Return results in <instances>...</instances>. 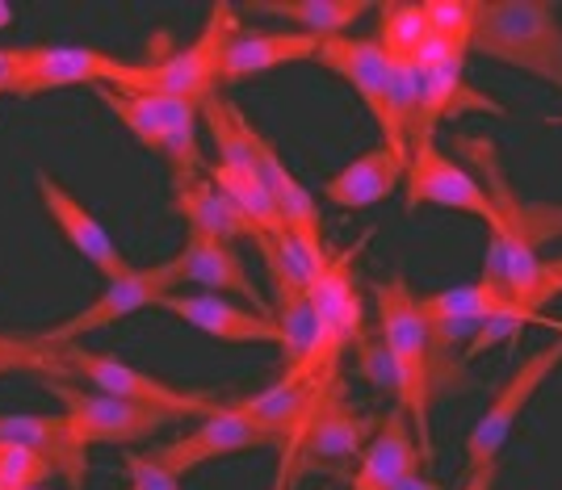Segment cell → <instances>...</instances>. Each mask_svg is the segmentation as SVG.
<instances>
[{"label":"cell","instance_id":"6da1fadb","mask_svg":"<svg viewBox=\"0 0 562 490\" xmlns=\"http://www.w3.org/2000/svg\"><path fill=\"white\" fill-rule=\"evenodd\" d=\"M378 340L395 365V407L412 423V436L424 453V469L432 466V352L424 323L420 294L407 277H386L374 285Z\"/></svg>","mask_w":562,"mask_h":490},{"label":"cell","instance_id":"7a4b0ae2","mask_svg":"<svg viewBox=\"0 0 562 490\" xmlns=\"http://www.w3.org/2000/svg\"><path fill=\"white\" fill-rule=\"evenodd\" d=\"M470 50L562 89V22L550 0H474Z\"/></svg>","mask_w":562,"mask_h":490},{"label":"cell","instance_id":"3957f363","mask_svg":"<svg viewBox=\"0 0 562 490\" xmlns=\"http://www.w3.org/2000/svg\"><path fill=\"white\" fill-rule=\"evenodd\" d=\"M235 30V9L232 4H214L202 34L189 43L186 50L160 55L151 64H131L117 93H143V96H177V101H193L206 105L218 93V64H223V47Z\"/></svg>","mask_w":562,"mask_h":490},{"label":"cell","instance_id":"277c9868","mask_svg":"<svg viewBox=\"0 0 562 490\" xmlns=\"http://www.w3.org/2000/svg\"><path fill=\"white\" fill-rule=\"evenodd\" d=\"M101 101L110 105V114L143 143L147 151H156L172 168V185L206 176L202 160V143H198V122L202 105L177 101V96H143V93H117V89H97Z\"/></svg>","mask_w":562,"mask_h":490},{"label":"cell","instance_id":"5b68a950","mask_svg":"<svg viewBox=\"0 0 562 490\" xmlns=\"http://www.w3.org/2000/svg\"><path fill=\"white\" fill-rule=\"evenodd\" d=\"M59 356L68 365V381L80 377L89 390L97 395H110L122 398V402H139V407H156L165 411L172 420H206L223 407V398L214 395H193V390H177L172 381L165 377L147 374L139 365L122 361L114 352H93V349H80V344H59Z\"/></svg>","mask_w":562,"mask_h":490},{"label":"cell","instance_id":"8992f818","mask_svg":"<svg viewBox=\"0 0 562 490\" xmlns=\"http://www.w3.org/2000/svg\"><path fill=\"white\" fill-rule=\"evenodd\" d=\"M374 428V420L357 415L349 407V390H345V377H340L328 390V398L319 402L315 420L306 423L303 441L281 457L273 490H290L299 474H340L345 466H357V457L366 453Z\"/></svg>","mask_w":562,"mask_h":490},{"label":"cell","instance_id":"52a82bcc","mask_svg":"<svg viewBox=\"0 0 562 490\" xmlns=\"http://www.w3.org/2000/svg\"><path fill=\"white\" fill-rule=\"evenodd\" d=\"M177 285H181V260L177 257L165 260V264L131 269L126 277L105 281V289H101L85 310H76L71 319L47 327V331H38V340L50 344V349L76 344L80 335H93V331H101V327L122 323V319L139 315V310H147V306H160L168 294H177Z\"/></svg>","mask_w":562,"mask_h":490},{"label":"cell","instance_id":"ba28073f","mask_svg":"<svg viewBox=\"0 0 562 490\" xmlns=\"http://www.w3.org/2000/svg\"><path fill=\"white\" fill-rule=\"evenodd\" d=\"M562 365V340L546 344L541 352H533L525 365H516L513 377L499 386V395L487 402V411L479 415V423L470 428L467 436V474H492L499 466V453L513 436L516 420L525 415V407L533 402V395L541 390V381L550 377V369Z\"/></svg>","mask_w":562,"mask_h":490},{"label":"cell","instance_id":"9c48e42d","mask_svg":"<svg viewBox=\"0 0 562 490\" xmlns=\"http://www.w3.org/2000/svg\"><path fill=\"white\" fill-rule=\"evenodd\" d=\"M403 181H407V210L441 206V210H458V214H470V218H483L495 235L504 231L492 193L479 185L453 156H446V151L437 147V139L412 143V160H407Z\"/></svg>","mask_w":562,"mask_h":490},{"label":"cell","instance_id":"30bf717a","mask_svg":"<svg viewBox=\"0 0 562 490\" xmlns=\"http://www.w3.org/2000/svg\"><path fill=\"white\" fill-rule=\"evenodd\" d=\"M47 390L64 402L71 441L85 453L93 444H135L143 436H156L160 428L177 423L172 415L156 411V407H139V402H122V398L97 395V390H80L71 381H47Z\"/></svg>","mask_w":562,"mask_h":490},{"label":"cell","instance_id":"8fae6325","mask_svg":"<svg viewBox=\"0 0 562 490\" xmlns=\"http://www.w3.org/2000/svg\"><path fill=\"white\" fill-rule=\"evenodd\" d=\"M248 448H278V441L265 436L257 423L244 420L232 402H223V407H218L214 415H206L189 436H177L172 444L156 448L151 457H156L168 474L186 478L189 469L206 466V461H218V457H232V453H248Z\"/></svg>","mask_w":562,"mask_h":490},{"label":"cell","instance_id":"7c38bea8","mask_svg":"<svg viewBox=\"0 0 562 490\" xmlns=\"http://www.w3.org/2000/svg\"><path fill=\"white\" fill-rule=\"evenodd\" d=\"M38 197H43V206H47L50 223L59 227V235H64L71 248L89 260L105 281L126 277V273L135 269L131 260L122 257V248L114 243V235L101 227V218H93L89 206H85L68 185H59L47 168L38 172Z\"/></svg>","mask_w":562,"mask_h":490},{"label":"cell","instance_id":"4fadbf2b","mask_svg":"<svg viewBox=\"0 0 562 490\" xmlns=\"http://www.w3.org/2000/svg\"><path fill=\"white\" fill-rule=\"evenodd\" d=\"M160 310L177 315L181 323L211 335L218 344H273V349L285 344L273 315H260L252 306H239L223 294H168Z\"/></svg>","mask_w":562,"mask_h":490},{"label":"cell","instance_id":"5bb4252c","mask_svg":"<svg viewBox=\"0 0 562 490\" xmlns=\"http://www.w3.org/2000/svg\"><path fill=\"white\" fill-rule=\"evenodd\" d=\"M126 59L97 47H25V80L18 96L55 93L71 84H97V89H117L126 76Z\"/></svg>","mask_w":562,"mask_h":490},{"label":"cell","instance_id":"9a60e30c","mask_svg":"<svg viewBox=\"0 0 562 490\" xmlns=\"http://www.w3.org/2000/svg\"><path fill=\"white\" fill-rule=\"evenodd\" d=\"M315 64L336 71L352 93L361 96V105L370 110L378 130H386V89H391V59L378 47V38H357V34H340V38H324Z\"/></svg>","mask_w":562,"mask_h":490},{"label":"cell","instance_id":"2e32d148","mask_svg":"<svg viewBox=\"0 0 562 490\" xmlns=\"http://www.w3.org/2000/svg\"><path fill=\"white\" fill-rule=\"evenodd\" d=\"M424 469V453L416 436H412V423L403 411H391L382 415L374 428V436L366 444V453L357 457L349 478V490H395L403 478L420 474Z\"/></svg>","mask_w":562,"mask_h":490},{"label":"cell","instance_id":"e0dca14e","mask_svg":"<svg viewBox=\"0 0 562 490\" xmlns=\"http://www.w3.org/2000/svg\"><path fill=\"white\" fill-rule=\"evenodd\" d=\"M181 260V285H198L206 294H239L244 303H252V310L269 315V306L260 303L257 281L248 277L244 260L235 252V243L227 239H211V235H189L186 248L177 252Z\"/></svg>","mask_w":562,"mask_h":490},{"label":"cell","instance_id":"ac0fdd59","mask_svg":"<svg viewBox=\"0 0 562 490\" xmlns=\"http://www.w3.org/2000/svg\"><path fill=\"white\" fill-rule=\"evenodd\" d=\"M315 55H319V38L299 30H235L223 47L218 80H248L285 64H306Z\"/></svg>","mask_w":562,"mask_h":490},{"label":"cell","instance_id":"d6986e66","mask_svg":"<svg viewBox=\"0 0 562 490\" xmlns=\"http://www.w3.org/2000/svg\"><path fill=\"white\" fill-rule=\"evenodd\" d=\"M177 193V210L186 218L189 235H211V239H227V243H239V239H252L260 252L273 243L257 231V223L235 206L223 189L214 185L211 176H193V181H177L172 185Z\"/></svg>","mask_w":562,"mask_h":490},{"label":"cell","instance_id":"ffe728a7","mask_svg":"<svg viewBox=\"0 0 562 490\" xmlns=\"http://www.w3.org/2000/svg\"><path fill=\"white\" fill-rule=\"evenodd\" d=\"M462 114H508V110L495 96L470 89L467 59H449L441 68L420 71V126H416V139L412 143L437 139V126L446 117H462Z\"/></svg>","mask_w":562,"mask_h":490},{"label":"cell","instance_id":"44dd1931","mask_svg":"<svg viewBox=\"0 0 562 490\" xmlns=\"http://www.w3.org/2000/svg\"><path fill=\"white\" fill-rule=\"evenodd\" d=\"M0 441H13L22 448H34L38 457H47L59 478H68L71 490H85L89 478V453L71 441L68 415H13L0 411Z\"/></svg>","mask_w":562,"mask_h":490},{"label":"cell","instance_id":"7402d4cb","mask_svg":"<svg viewBox=\"0 0 562 490\" xmlns=\"http://www.w3.org/2000/svg\"><path fill=\"white\" fill-rule=\"evenodd\" d=\"M403 172L407 168L386 147H374V151H366V156L345 163L336 176H328L324 181V197H328L331 206H340V210H370V206L386 202L395 193Z\"/></svg>","mask_w":562,"mask_h":490},{"label":"cell","instance_id":"603a6c76","mask_svg":"<svg viewBox=\"0 0 562 490\" xmlns=\"http://www.w3.org/2000/svg\"><path fill=\"white\" fill-rule=\"evenodd\" d=\"M252 13H265V18H281V22L299 25V34H311V38H340L349 34L352 25L361 22L374 4L370 0H257L248 4Z\"/></svg>","mask_w":562,"mask_h":490},{"label":"cell","instance_id":"cb8c5ba5","mask_svg":"<svg viewBox=\"0 0 562 490\" xmlns=\"http://www.w3.org/2000/svg\"><path fill=\"white\" fill-rule=\"evenodd\" d=\"M30 374L43 381H68V365L59 349L38 340V331H4L0 327V377Z\"/></svg>","mask_w":562,"mask_h":490},{"label":"cell","instance_id":"d4e9b609","mask_svg":"<svg viewBox=\"0 0 562 490\" xmlns=\"http://www.w3.org/2000/svg\"><path fill=\"white\" fill-rule=\"evenodd\" d=\"M378 47L386 50V59H416V50L428 38L424 22V4H382L378 9Z\"/></svg>","mask_w":562,"mask_h":490},{"label":"cell","instance_id":"484cf974","mask_svg":"<svg viewBox=\"0 0 562 490\" xmlns=\"http://www.w3.org/2000/svg\"><path fill=\"white\" fill-rule=\"evenodd\" d=\"M55 478V466L38 457L34 448H22L13 441H0V490H30L47 487Z\"/></svg>","mask_w":562,"mask_h":490},{"label":"cell","instance_id":"4316f807","mask_svg":"<svg viewBox=\"0 0 562 490\" xmlns=\"http://www.w3.org/2000/svg\"><path fill=\"white\" fill-rule=\"evenodd\" d=\"M424 22H428V34H437V38H446L453 47L470 50L474 0H424Z\"/></svg>","mask_w":562,"mask_h":490},{"label":"cell","instance_id":"83f0119b","mask_svg":"<svg viewBox=\"0 0 562 490\" xmlns=\"http://www.w3.org/2000/svg\"><path fill=\"white\" fill-rule=\"evenodd\" d=\"M352 352H357V374L366 377V381H374L382 395L395 398V365H391V356L382 349V340L366 331V335L352 344Z\"/></svg>","mask_w":562,"mask_h":490},{"label":"cell","instance_id":"f1b7e54d","mask_svg":"<svg viewBox=\"0 0 562 490\" xmlns=\"http://www.w3.org/2000/svg\"><path fill=\"white\" fill-rule=\"evenodd\" d=\"M126 474H131V487L126 490H181V478L168 474L151 453H131L126 457Z\"/></svg>","mask_w":562,"mask_h":490},{"label":"cell","instance_id":"f546056e","mask_svg":"<svg viewBox=\"0 0 562 490\" xmlns=\"http://www.w3.org/2000/svg\"><path fill=\"white\" fill-rule=\"evenodd\" d=\"M25 80V47H0V96H18Z\"/></svg>","mask_w":562,"mask_h":490},{"label":"cell","instance_id":"4dcf8cb0","mask_svg":"<svg viewBox=\"0 0 562 490\" xmlns=\"http://www.w3.org/2000/svg\"><path fill=\"white\" fill-rule=\"evenodd\" d=\"M395 490H441V487H437V482H432V478H428V474H424V469H420V474H412V478H403V482H398Z\"/></svg>","mask_w":562,"mask_h":490},{"label":"cell","instance_id":"1f68e13d","mask_svg":"<svg viewBox=\"0 0 562 490\" xmlns=\"http://www.w3.org/2000/svg\"><path fill=\"white\" fill-rule=\"evenodd\" d=\"M495 478L492 474H467V482H462V490H492Z\"/></svg>","mask_w":562,"mask_h":490},{"label":"cell","instance_id":"d6a6232c","mask_svg":"<svg viewBox=\"0 0 562 490\" xmlns=\"http://www.w3.org/2000/svg\"><path fill=\"white\" fill-rule=\"evenodd\" d=\"M13 22V9H9V4H4V0H0V30H4V25Z\"/></svg>","mask_w":562,"mask_h":490},{"label":"cell","instance_id":"836d02e7","mask_svg":"<svg viewBox=\"0 0 562 490\" xmlns=\"http://www.w3.org/2000/svg\"><path fill=\"white\" fill-rule=\"evenodd\" d=\"M546 122H550V126H562V114L559 117H546Z\"/></svg>","mask_w":562,"mask_h":490},{"label":"cell","instance_id":"e575fe53","mask_svg":"<svg viewBox=\"0 0 562 490\" xmlns=\"http://www.w3.org/2000/svg\"><path fill=\"white\" fill-rule=\"evenodd\" d=\"M30 490H50V487H30Z\"/></svg>","mask_w":562,"mask_h":490}]
</instances>
